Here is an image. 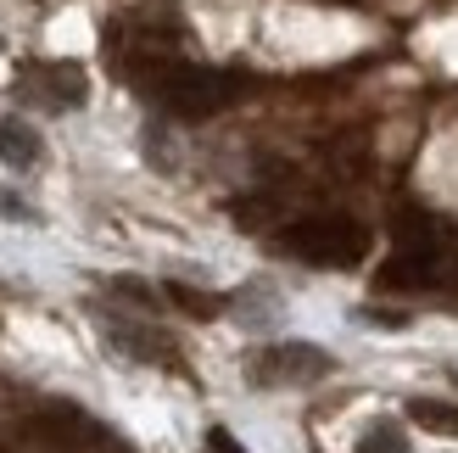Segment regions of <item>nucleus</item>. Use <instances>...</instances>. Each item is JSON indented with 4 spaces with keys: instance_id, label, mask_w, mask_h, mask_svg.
<instances>
[{
    "instance_id": "nucleus-7",
    "label": "nucleus",
    "mask_w": 458,
    "mask_h": 453,
    "mask_svg": "<svg viewBox=\"0 0 458 453\" xmlns=\"http://www.w3.org/2000/svg\"><path fill=\"white\" fill-rule=\"evenodd\" d=\"M163 297H168L179 313H191V320H213V313L224 308L213 291H196V286H185V280H168V286H163Z\"/></svg>"
},
{
    "instance_id": "nucleus-11",
    "label": "nucleus",
    "mask_w": 458,
    "mask_h": 453,
    "mask_svg": "<svg viewBox=\"0 0 458 453\" xmlns=\"http://www.w3.org/2000/svg\"><path fill=\"white\" fill-rule=\"evenodd\" d=\"M235 218H241V224H263V218H268V201H263V196H258V201H235Z\"/></svg>"
},
{
    "instance_id": "nucleus-1",
    "label": "nucleus",
    "mask_w": 458,
    "mask_h": 453,
    "mask_svg": "<svg viewBox=\"0 0 458 453\" xmlns=\"http://www.w3.org/2000/svg\"><path fill=\"white\" fill-rule=\"evenodd\" d=\"M157 73V101H163L174 118H213V112H224L229 101L246 90V79L224 73V67H185V62H151Z\"/></svg>"
},
{
    "instance_id": "nucleus-2",
    "label": "nucleus",
    "mask_w": 458,
    "mask_h": 453,
    "mask_svg": "<svg viewBox=\"0 0 458 453\" xmlns=\"http://www.w3.org/2000/svg\"><path fill=\"white\" fill-rule=\"evenodd\" d=\"M280 252L302 258L313 269H358L363 252H369V230L341 213H313V218H296L280 230Z\"/></svg>"
},
{
    "instance_id": "nucleus-9",
    "label": "nucleus",
    "mask_w": 458,
    "mask_h": 453,
    "mask_svg": "<svg viewBox=\"0 0 458 453\" xmlns=\"http://www.w3.org/2000/svg\"><path fill=\"white\" fill-rule=\"evenodd\" d=\"M112 291H123V297H129V303H140V308H151V303H157V297H151V286L129 280V275H118V280H112Z\"/></svg>"
},
{
    "instance_id": "nucleus-10",
    "label": "nucleus",
    "mask_w": 458,
    "mask_h": 453,
    "mask_svg": "<svg viewBox=\"0 0 458 453\" xmlns=\"http://www.w3.org/2000/svg\"><path fill=\"white\" fill-rule=\"evenodd\" d=\"M201 453H246V448H241L235 437H229L224 425H213V432H208V442H201Z\"/></svg>"
},
{
    "instance_id": "nucleus-6",
    "label": "nucleus",
    "mask_w": 458,
    "mask_h": 453,
    "mask_svg": "<svg viewBox=\"0 0 458 453\" xmlns=\"http://www.w3.org/2000/svg\"><path fill=\"white\" fill-rule=\"evenodd\" d=\"M408 420L425 425L437 437H458V403H442V397H414L408 403Z\"/></svg>"
},
{
    "instance_id": "nucleus-8",
    "label": "nucleus",
    "mask_w": 458,
    "mask_h": 453,
    "mask_svg": "<svg viewBox=\"0 0 458 453\" xmlns=\"http://www.w3.org/2000/svg\"><path fill=\"white\" fill-rule=\"evenodd\" d=\"M358 453H408V437H403V425H392V420L369 425V432L358 437Z\"/></svg>"
},
{
    "instance_id": "nucleus-4",
    "label": "nucleus",
    "mask_w": 458,
    "mask_h": 453,
    "mask_svg": "<svg viewBox=\"0 0 458 453\" xmlns=\"http://www.w3.org/2000/svg\"><path fill=\"white\" fill-rule=\"evenodd\" d=\"M34 79L45 84V96H51V107H79V101H84V73H79L73 62L34 67Z\"/></svg>"
},
{
    "instance_id": "nucleus-5",
    "label": "nucleus",
    "mask_w": 458,
    "mask_h": 453,
    "mask_svg": "<svg viewBox=\"0 0 458 453\" xmlns=\"http://www.w3.org/2000/svg\"><path fill=\"white\" fill-rule=\"evenodd\" d=\"M0 157H6L12 168H34L39 163V129L22 124V118H6L0 124Z\"/></svg>"
},
{
    "instance_id": "nucleus-3",
    "label": "nucleus",
    "mask_w": 458,
    "mask_h": 453,
    "mask_svg": "<svg viewBox=\"0 0 458 453\" xmlns=\"http://www.w3.org/2000/svg\"><path fill=\"white\" fill-rule=\"evenodd\" d=\"M251 375H258L263 387H308V380L330 375V353H318L308 342H268L251 358Z\"/></svg>"
}]
</instances>
